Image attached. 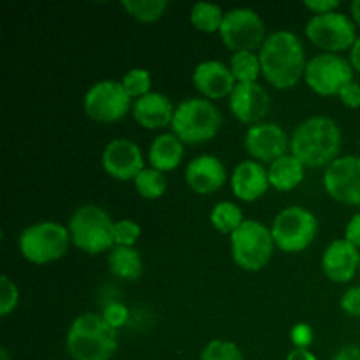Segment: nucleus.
I'll return each instance as SVG.
<instances>
[{
    "label": "nucleus",
    "instance_id": "nucleus-19",
    "mask_svg": "<svg viewBox=\"0 0 360 360\" xmlns=\"http://www.w3.org/2000/svg\"><path fill=\"white\" fill-rule=\"evenodd\" d=\"M227 171L224 164L213 155H202L193 158L186 167V183L190 188L200 195H207L224 186Z\"/></svg>",
    "mask_w": 360,
    "mask_h": 360
},
{
    "label": "nucleus",
    "instance_id": "nucleus-16",
    "mask_svg": "<svg viewBox=\"0 0 360 360\" xmlns=\"http://www.w3.org/2000/svg\"><path fill=\"white\" fill-rule=\"evenodd\" d=\"M231 111L243 123H257L269 112V94L257 83H238L229 98Z\"/></svg>",
    "mask_w": 360,
    "mask_h": 360
},
{
    "label": "nucleus",
    "instance_id": "nucleus-15",
    "mask_svg": "<svg viewBox=\"0 0 360 360\" xmlns=\"http://www.w3.org/2000/svg\"><path fill=\"white\" fill-rule=\"evenodd\" d=\"M105 172L120 181L136 179L144 171V158L141 148L129 139H115L102 153Z\"/></svg>",
    "mask_w": 360,
    "mask_h": 360
},
{
    "label": "nucleus",
    "instance_id": "nucleus-11",
    "mask_svg": "<svg viewBox=\"0 0 360 360\" xmlns=\"http://www.w3.org/2000/svg\"><path fill=\"white\" fill-rule=\"evenodd\" d=\"M306 35L309 41L326 51H343L352 48L357 41L355 23L341 13L315 14L306 25Z\"/></svg>",
    "mask_w": 360,
    "mask_h": 360
},
{
    "label": "nucleus",
    "instance_id": "nucleus-27",
    "mask_svg": "<svg viewBox=\"0 0 360 360\" xmlns=\"http://www.w3.org/2000/svg\"><path fill=\"white\" fill-rule=\"evenodd\" d=\"M243 213L234 202H220L211 211V224L224 234H234L243 225Z\"/></svg>",
    "mask_w": 360,
    "mask_h": 360
},
{
    "label": "nucleus",
    "instance_id": "nucleus-8",
    "mask_svg": "<svg viewBox=\"0 0 360 360\" xmlns=\"http://www.w3.org/2000/svg\"><path fill=\"white\" fill-rule=\"evenodd\" d=\"M319 231V221L311 211L292 206L281 211L273 221L274 245L285 253H297L308 248Z\"/></svg>",
    "mask_w": 360,
    "mask_h": 360
},
{
    "label": "nucleus",
    "instance_id": "nucleus-28",
    "mask_svg": "<svg viewBox=\"0 0 360 360\" xmlns=\"http://www.w3.org/2000/svg\"><path fill=\"white\" fill-rule=\"evenodd\" d=\"M136 190L141 193V197L148 200L160 199L167 190V179H165L164 172L157 171V169H144L136 179H134Z\"/></svg>",
    "mask_w": 360,
    "mask_h": 360
},
{
    "label": "nucleus",
    "instance_id": "nucleus-41",
    "mask_svg": "<svg viewBox=\"0 0 360 360\" xmlns=\"http://www.w3.org/2000/svg\"><path fill=\"white\" fill-rule=\"evenodd\" d=\"M287 360H319V359H316L309 350H304V348H294V350L288 354Z\"/></svg>",
    "mask_w": 360,
    "mask_h": 360
},
{
    "label": "nucleus",
    "instance_id": "nucleus-37",
    "mask_svg": "<svg viewBox=\"0 0 360 360\" xmlns=\"http://www.w3.org/2000/svg\"><path fill=\"white\" fill-rule=\"evenodd\" d=\"M341 308L352 316H360V287H354L345 292L341 299Z\"/></svg>",
    "mask_w": 360,
    "mask_h": 360
},
{
    "label": "nucleus",
    "instance_id": "nucleus-21",
    "mask_svg": "<svg viewBox=\"0 0 360 360\" xmlns=\"http://www.w3.org/2000/svg\"><path fill=\"white\" fill-rule=\"evenodd\" d=\"M174 111L176 109L172 108V102L158 91H150L144 97L137 98L132 108L136 122L148 130L164 129V127L171 125Z\"/></svg>",
    "mask_w": 360,
    "mask_h": 360
},
{
    "label": "nucleus",
    "instance_id": "nucleus-2",
    "mask_svg": "<svg viewBox=\"0 0 360 360\" xmlns=\"http://www.w3.org/2000/svg\"><path fill=\"white\" fill-rule=\"evenodd\" d=\"M290 150L304 167H323L336 160L341 150V130L327 116H313L295 129Z\"/></svg>",
    "mask_w": 360,
    "mask_h": 360
},
{
    "label": "nucleus",
    "instance_id": "nucleus-1",
    "mask_svg": "<svg viewBox=\"0 0 360 360\" xmlns=\"http://www.w3.org/2000/svg\"><path fill=\"white\" fill-rule=\"evenodd\" d=\"M259 58L264 77L278 90L294 88L308 65L301 39L287 30L271 34L260 48Z\"/></svg>",
    "mask_w": 360,
    "mask_h": 360
},
{
    "label": "nucleus",
    "instance_id": "nucleus-24",
    "mask_svg": "<svg viewBox=\"0 0 360 360\" xmlns=\"http://www.w3.org/2000/svg\"><path fill=\"white\" fill-rule=\"evenodd\" d=\"M109 269L115 276L122 280L134 281L143 273V262L141 255L132 246H115L109 252Z\"/></svg>",
    "mask_w": 360,
    "mask_h": 360
},
{
    "label": "nucleus",
    "instance_id": "nucleus-39",
    "mask_svg": "<svg viewBox=\"0 0 360 360\" xmlns=\"http://www.w3.org/2000/svg\"><path fill=\"white\" fill-rule=\"evenodd\" d=\"M345 239L348 243H352L354 246H360V213L355 214L347 225V231H345Z\"/></svg>",
    "mask_w": 360,
    "mask_h": 360
},
{
    "label": "nucleus",
    "instance_id": "nucleus-34",
    "mask_svg": "<svg viewBox=\"0 0 360 360\" xmlns=\"http://www.w3.org/2000/svg\"><path fill=\"white\" fill-rule=\"evenodd\" d=\"M102 319L109 323L115 330H118L120 327H123L129 319V309L122 304V302H111L104 308L102 313Z\"/></svg>",
    "mask_w": 360,
    "mask_h": 360
},
{
    "label": "nucleus",
    "instance_id": "nucleus-7",
    "mask_svg": "<svg viewBox=\"0 0 360 360\" xmlns=\"http://www.w3.org/2000/svg\"><path fill=\"white\" fill-rule=\"evenodd\" d=\"M234 262L245 271H260L273 257L274 239L269 229L255 220H245L231 236Z\"/></svg>",
    "mask_w": 360,
    "mask_h": 360
},
{
    "label": "nucleus",
    "instance_id": "nucleus-23",
    "mask_svg": "<svg viewBox=\"0 0 360 360\" xmlns=\"http://www.w3.org/2000/svg\"><path fill=\"white\" fill-rule=\"evenodd\" d=\"M269 174V185L280 192H290L297 188L304 179V165L294 155H285L267 169Z\"/></svg>",
    "mask_w": 360,
    "mask_h": 360
},
{
    "label": "nucleus",
    "instance_id": "nucleus-31",
    "mask_svg": "<svg viewBox=\"0 0 360 360\" xmlns=\"http://www.w3.org/2000/svg\"><path fill=\"white\" fill-rule=\"evenodd\" d=\"M122 84L130 98H141L150 94L151 76L146 69H132L125 74Z\"/></svg>",
    "mask_w": 360,
    "mask_h": 360
},
{
    "label": "nucleus",
    "instance_id": "nucleus-18",
    "mask_svg": "<svg viewBox=\"0 0 360 360\" xmlns=\"http://www.w3.org/2000/svg\"><path fill=\"white\" fill-rule=\"evenodd\" d=\"M193 84L204 97L224 98L234 91L236 77L221 62H202L193 70Z\"/></svg>",
    "mask_w": 360,
    "mask_h": 360
},
{
    "label": "nucleus",
    "instance_id": "nucleus-3",
    "mask_svg": "<svg viewBox=\"0 0 360 360\" xmlns=\"http://www.w3.org/2000/svg\"><path fill=\"white\" fill-rule=\"evenodd\" d=\"M65 347L74 360H109L118 348V333L102 315L84 313L70 326Z\"/></svg>",
    "mask_w": 360,
    "mask_h": 360
},
{
    "label": "nucleus",
    "instance_id": "nucleus-9",
    "mask_svg": "<svg viewBox=\"0 0 360 360\" xmlns=\"http://www.w3.org/2000/svg\"><path fill=\"white\" fill-rule=\"evenodd\" d=\"M220 37L224 44L234 53L255 51L259 46L262 48L266 41V27L255 11L239 7L225 13Z\"/></svg>",
    "mask_w": 360,
    "mask_h": 360
},
{
    "label": "nucleus",
    "instance_id": "nucleus-20",
    "mask_svg": "<svg viewBox=\"0 0 360 360\" xmlns=\"http://www.w3.org/2000/svg\"><path fill=\"white\" fill-rule=\"evenodd\" d=\"M269 186V174L260 162H241L232 172V192L245 202L260 199Z\"/></svg>",
    "mask_w": 360,
    "mask_h": 360
},
{
    "label": "nucleus",
    "instance_id": "nucleus-43",
    "mask_svg": "<svg viewBox=\"0 0 360 360\" xmlns=\"http://www.w3.org/2000/svg\"><path fill=\"white\" fill-rule=\"evenodd\" d=\"M350 9H352V16H354L355 23L360 25V0H355V2H352Z\"/></svg>",
    "mask_w": 360,
    "mask_h": 360
},
{
    "label": "nucleus",
    "instance_id": "nucleus-26",
    "mask_svg": "<svg viewBox=\"0 0 360 360\" xmlns=\"http://www.w3.org/2000/svg\"><path fill=\"white\" fill-rule=\"evenodd\" d=\"M231 70L238 83H257V77L262 72L259 55L253 51L234 53L231 60Z\"/></svg>",
    "mask_w": 360,
    "mask_h": 360
},
{
    "label": "nucleus",
    "instance_id": "nucleus-10",
    "mask_svg": "<svg viewBox=\"0 0 360 360\" xmlns=\"http://www.w3.org/2000/svg\"><path fill=\"white\" fill-rule=\"evenodd\" d=\"M354 67L343 56L334 53H323L309 60L306 65L304 79L315 94L333 97L340 94L341 88L354 81Z\"/></svg>",
    "mask_w": 360,
    "mask_h": 360
},
{
    "label": "nucleus",
    "instance_id": "nucleus-5",
    "mask_svg": "<svg viewBox=\"0 0 360 360\" xmlns=\"http://www.w3.org/2000/svg\"><path fill=\"white\" fill-rule=\"evenodd\" d=\"M171 127L181 143H206L220 130L221 115L211 101L190 98L176 108Z\"/></svg>",
    "mask_w": 360,
    "mask_h": 360
},
{
    "label": "nucleus",
    "instance_id": "nucleus-14",
    "mask_svg": "<svg viewBox=\"0 0 360 360\" xmlns=\"http://www.w3.org/2000/svg\"><path fill=\"white\" fill-rule=\"evenodd\" d=\"M245 148L253 158L260 162H276L285 157L290 148V139L276 123H257L250 127L245 137Z\"/></svg>",
    "mask_w": 360,
    "mask_h": 360
},
{
    "label": "nucleus",
    "instance_id": "nucleus-42",
    "mask_svg": "<svg viewBox=\"0 0 360 360\" xmlns=\"http://www.w3.org/2000/svg\"><path fill=\"white\" fill-rule=\"evenodd\" d=\"M350 63L355 70L360 72V37H357L355 44L352 46V53H350Z\"/></svg>",
    "mask_w": 360,
    "mask_h": 360
},
{
    "label": "nucleus",
    "instance_id": "nucleus-30",
    "mask_svg": "<svg viewBox=\"0 0 360 360\" xmlns=\"http://www.w3.org/2000/svg\"><path fill=\"white\" fill-rule=\"evenodd\" d=\"M200 360H245L238 345L231 341L214 340L204 347Z\"/></svg>",
    "mask_w": 360,
    "mask_h": 360
},
{
    "label": "nucleus",
    "instance_id": "nucleus-4",
    "mask_svg": "<svg viewBox=\"0 0 360 360\" xmlns=\"http://www.w3.org/2000/svg\"><path fill=\"white\" fill-rule=\"evenodd\" d=\"M70 239L84 253L111 252L115 248V224L102 207L81 206L74 211L69 224Z\"/></svg>",
    "mask_w": 360,
    "mask_h": 360
},
{
    "label": "nucleus",
    "instance_id": "nucleus-13",
    "mask_svg": "<svg viewBox=\"0 0 360 360\" xmlns=\"http://www.w3.org/2000/svg\"><path fill=\"white\" fill-rule=\"evenodd\" d=\"M323 186L338 202L360 206V157H341L327 165Z\"/></svg>",
    "mask_w": 360,
    "mask_h": 360
},
{
    "label": "nucleus",
    "instance_id": "nucleus-40",
    "mask_svg": "<svg viewBox=\"0 0 360 360\" xmlns=\"http://www.w3.org/2000/svg\"><path fill=\"white\" fill-rule=\"evenodd\" d=\"M333 360H360V348L359 347H343Z\"/></svg>",
    "mask_w": 360,
    "mask_h": 360
},
{
    "label": "nucleus",
    "instance_id": "nucleus-35",
    "mask_svg": "<svg viewBox=\"0 0 360 360\" xmlns=\"http://www.w3.org/2000/svg\"><path fill=\"white\" fill-rule=\"evenodd\" d=\"M290 340L295 345V348H304V350H308L309 345L313 343V329L308 323H297L290 330Z\"/></svg>",
    "mask_w": 360,
    "mask_h": 360
},
{
    "label": "nucleus",
    "instance_id": "nucleus-29",
    "mask_svg": "<svg viewBox=\"0 0 360 360\" xmlns=\"http://www.w3.org/2000/svg\"><path fill=\"white\" fill-rule=\"evenodd\" d=\"M169 4L165 0H123L122 7L136 20L151 23L160 20Z\"/></svg>",
    "mask_w": 360,
    "mask_h": 360
},
{
    "label": "nucleus",
    "instance_id": "nucleus-6",
    "mask_svg": "<svg viewBox=\"0 0 360 360\" xmlns=\"http://www.w3.org/2000/svg\"><path fill=\"white\" fill-rule=\"evenodd\" d=\"M69 243V229L56 221H41L21 232L20 252L30 262L49 264L65 255Z\"/></svg>",
    "mask_w": 360,
    "mask_h": 360
},
{
    "label": "nucleus",
    "instance_id": "nucleus-45",
    "mask_svg": "<svg viewBox=\"0 0 360 360\" xmlns=\"http://www.w3.org/2000/svg\"><path fill=\"white\" fill-rule=\"evenodd\" d=\"M359 269H360V260H359Z\"/></svg>",
    "mask_w": 360,
    "mask_h": 360
},
{
    "label": "nucleus",
    "instance_id": "nucleus-32",
    "mask_svg": "<svg viewBox=\"0 0 360 360\" xmlns=\"http://www.w3.org/2000/svg\"><path fill=\"white\" fill-rule=\"evenodd\" d=\"M141 236V227L134 220H120L115 224V245L132 246Z\"/></svg>",
    "mask_w": 360,
    "mask_h": 360
},
{
    "label": "nucleus",
    "instance_id": "nucleus-25",
    "mask_svg": "<svg viewBox=\"0 0 360 360\" xmlns=\"http://www.w3.org/2000/svg\"><path fill=\"white\" fill-rule=\"evenodd\" d=\"M224 11L214 4L199 2L192 7L190 13V21L193 27L206 34H213V32H220L221 23H224Z\"/></svg>",
    "mask_w": 360,
    "mask_h": 360
},
{
    "label": "nucleus",
    "instance_id": "nucleus-36",
    "mask_svg": "<svg viewBox=\"0 0 360 360\" xmlns=\"http://www.w3.org/2000/svg\"><path fill=\"white\" fill-rule=\"evenodd\" d=\"M338 97L341 98V102H343L347 108H352V109L360 108V84L355 83V81H350V83H347L343 88H341Z\"/></svg>",
    "mask_w": 360,
    "mask_h": 360
},
{
    "label": "nucleus",
    "instance_id": "nucleus-33",
    "mask_svg": "<svg viewBox=\"0 0 360 360\" xmlns=\"http://www.w3.org/2000/svg\"><path fill=\"white\" fill-rule=\"evenodd\" d=\"M20 299L16 285L7 276L0 278V316H7L14 311Z\"/></svg>",
    "mask_w": 360,
    "mask_h": 360
},
{
    "label": "nucleus",
    "instance_id": "nucleus-44",
    "mask_svg": "<svg viewBox=\"0 0 360 360\" xmlns=\"http://www.w3.org/2000/svg\"><path fill=\"white\" fill-rule=\"evenodd\" d=\"M0 360H13L9 357V354H7L6 348H2V350H0Z\"/></svg>",
    "mask_w": 360,
    "mask_h": 360
},
{
    "label": "nucleus",
    "instance_id": "nucleus-38",
    "mask_svg": "<svg viewBox=\"0 0 360 360\" xmlns=\"http://www.w3.org/2000/svg\"><path fill=\"white\" fill-rule=\"evenodd\" d=\"M340 6L338 0H308L304 2L306 9L313 11L315 14H327V13H334V9Z\"/></svg>",
    "mask_w": 360,
    "mask_h": 360
},
{
    "label": "nucleus",
    "instance_id": "nucleus-22",
    "mask_svg": "<svg viewBox=\"0 0 360 360\" xmlns=\"http://www.w3.org/2000/svg\"><path fill=\"white\" fill-rule=\"evenodd\" d=\"M185 148L174 134H162L153 141L150 148L151 167L160 172L174 171L183 160Z\"/></svg>",
    "mask_w": 360,
    "mask_h": 360
},
{
    "label": "nucleus",
    "instance_id": "nucleus-12",
    "mask_svg": "<svg viewBox=\"0 0 360 360\" xmlns=\"http://www.w3.org/2000/svg\"><path fill=\"white\" fill-rule=\"evenodd\" d=\"M84 112L98 123L122 120L130 109V95L118 81H98L84 95Z\"/></svg>",
    "mask_w": 360,
    "mask_h": 360
},
{
    "label": "nucleus",
    "instance_id": "nucleus-17",
    "mask_svg": "<svg viewBox=\"0 0 360 360\" xmlns=\"http://www.w3.org/2000/svg\"><path fill=\"white\" fill-rule=\"evenodd\" d=\"M360 252L347 239H336L327 246L322 257V269L330 281L347 283L359 269Z\"/></svg>",
    "mask_w": 360,
    "mask_h": 360
}]
</instances>
